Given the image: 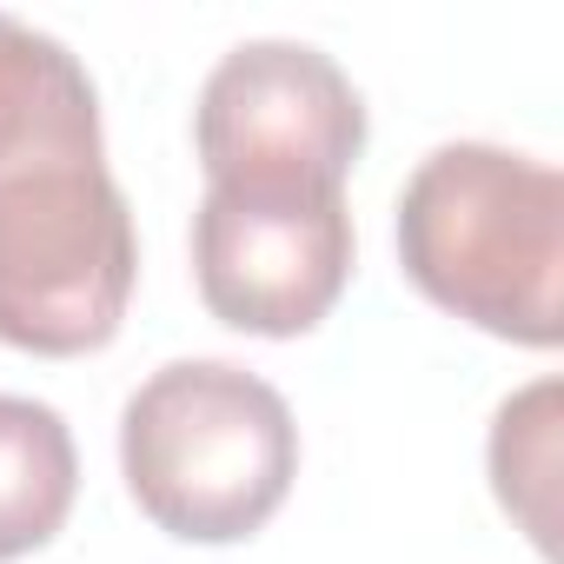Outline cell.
Segmentation results:
<instances>
[{
	"label": "cell",
	"mask_w": 564,
	"mask_h": 564,
	"mask_svg": "<svg viewBox=\"0 0 564 564\" xmlns=\"http://www.w3.org/2000/svg\"><path fill=\"white\" fill-rule=\"evenodd\" d=\"M405 279L465 326L551 352L564 339V180L557 166L452 140L399 193Z\"/></svg>",
	"instance_id": "1"
},
{
	"label": "cell",
	"mask_w": 564,
	"mask_h": 564,
	"mask_svg": "<svg viewBox=\"0 0 564 564\" xmlns=\"http://www.w3.org/2000/svg\"><path fill=\"white\" fill-rule=\"evenodd\" d=\"M120 471L160 531L232 544L286 505L300 478V425L259 372L173 359L120 412Z\"/></svg>",
	"instance_id": "2"
},
{
	"label": "cell",
	"mask_w": 564,
	"mask_h": 564,
	"mask_svg": "<svg viewBox=\"0 0 564 564\" xmlns=\"http://www.w3.org/2000/svg\"><path fill=\"white\" fill-rule=\"evenodd\" d=\"M140 239L107 160L0 173V346L34 359L100 352L133 300Z\"/></svg>",
	"instance_id": "3"
},
{
	"label": "cell",
	"mask_w": 564,
	"mask_h": 564,
	"mask_svg": "<svg viewBox=\"0 0 564 564\" xmlns=\"http://www.w3.org/2000/svg\"><path fill=\"white\" fill-rule=\"evenodd\" d=\"M193 272L219 326L259 339L313 333L352 279L346 186H206Z\"/></svg>",
	"instance_id": "4"
},
{
	"label": "cell",
	"mask_w": 564,
	"mask_h": 564,
	"mask_svg": "<svg viewBox=\"0 0 564 564\" xmlns=\"http://www.w3.org/2000/svg\"><path fill=\"white\" fill-rule=\"evenodd\" d=\"M206 186H346L366 153V100L333 54L246 41L199 87Z\"/></svg>",
	"instance_id": "5"
},
{
	"label": "cell",
	"mask_w": 564,
	"mask_h": 564,
	"mask_svg": "<svg viewBox=\"0 0 564 564\" xmlns=\"http://www.w3.org/2000/svg\"><path fill=\"white\" fill-rule=\"evenodd\" d=\"M34 160H107L100 94L54 34L0 14V173Z\"/></svg>",
	"instance_id": "6"
},
{
	"label": "cell",
	"mask_w": 564,
	"mask_h": 564,
	"mask_svg": "<svg viewBox=\"0 0 564 564\" xmlns=\"http://www.w3.org/2000/svg\"><path fill=\"white\" fill-rule=\"evenodd\" d=\"M80 491V452L54 405L0 392V564L41 551Z\"/></svg>",
	"instance_id": "7"
},
{
	"label": "cell",
	"mask_w": 564,
	"mask_h": 564,
	"mask_svg": "<svg viewBox=\"0 0 564 564\" xmlns=\"http://www.w3.org/2000/svg\"><path fill=\"white\" fill-rule=\"evenodd\" d=\"M551 405H557V386L544 379V386L518 392V399L498 412V432H491V478H498V498H505V511L524 518V531H531L538 544L551 538V524H544L538 505H531V485H538V491L551 485Z\"/></svg>",
	"instance_id": "8"
}]
</instances>
